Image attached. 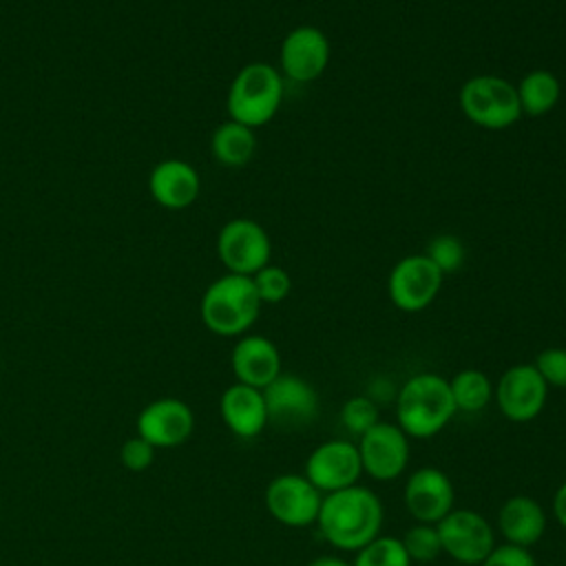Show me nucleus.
I'll return each instance as SVG.
<instances>
[{
  "label": "nucleus",
  "instance_id": "0eeeda50",
  "mask_svg": "<svg viewBox=\"0 0 566 566\" xmlns=\"http://www.w3.org/2000/svg\"><path fill=\"white\" fill-rule=\"evenodd\" d=\"M272 243L261 223L237 217L223 223L217 237V256L230 274L252 276L270 263Z\"/></svg>",
  "mask_w": 566,
  "mask_h": 566
},
{
  "label": "nucleus",
  "instance_id": "f8f14e48",
  "mask_svg": "<svg viewBox=\"0 0 566 566\" xmlns=\"http://www.w3.org/2000/svg\"><path fill=\"white\" fill-rule=\"evenodd\" d=\"M442 279L444 274L429 261V256L409 254L391 268L387 292L398 310L420 312L436 301Z\"/></svg>",
  "mask_w": 566,
  "mask_h": 566
},
{
  "label": "nucleus",
  "instance_id": "2eb2a0df",
  "mask_svg": "<svg viewBox=\"0 0 566 566\" xmlns=\"http://www.w3.org/2000/svg\"><path fill=\"white\" fill-rule=\"evenodd\" d=\"M329 40L318 27H296L292 29L281 44L279 62L287 80L307 84L318 80L329 64Z\"/></svg>",
  "mask_w": 566,
  "mask_h": 566
},
{
  "label": "nucleus",
  "instance_id": "bb28decb",
  "mask_svg": "<svg viewBox=\"0 0 566 566\" xmlns=\"http://www.w3.org/2000/svg\"><path fill=\"white\" fill-rule=\"evenodd\" d=\"M252 283L261 303H281L292 292V279L281 265H263L252 274Z\"/></svg>",
  "mask_w": 566,
  "mask_h": 566
},
{
  "label": "nucleus",
  "instance_id": "4be33fe9",
  "mask_svg": "<svg viewBox=\"0 0 566 566\" xmlns=\"http://www.w3.org/2000/svg\"><path fill=\"white\" fill-rule=\"evenodd\" d=\"M515 91H517L522 113H526L531 117H542V115L551 113L557 106L559 95H562L557 75L546 69H535V71L526 73L520 80V84H515Z\"/></svg>",
  "mask_w": 566,
  "mask_h": 566
},
{
  "label": "nucleus",
  "instance_id": "cd10ccee",
  "mask_svg": "<svg viewBox=\"0 0 566 566\" xmlns=\"http://www.w3.org/2000/svg\"><path fill=\"white\" fill-rule=\"evenodd\" d=\"M424 256H429V261L442 274H449V272H455L464 263V245L453 234H438L427 243Z\"/></svg>",
  "mask_w": 566,
  "mask_h": 566
},
{
  "label": "nucleus",
  "instance_id": "9b49d317",
  "mask_svg": "<svg viewBox=\"0 0 566 566\" xmlns=\"http://www.w3.org/2000/svg\"><path fill=\"white\" fill-rule=\"evenodd\" d=\"M303 475L323 493H336L358 484L363 464L356 442L334 438L314 447L305 460Z\"/></svg>",
  "mask_w": 566,
  "mask_h": 566
},
{
  "label": "nucleus",
  "instance_id": "2f4dec72",
  "mask_svg": "<svg viewBox=\"0 0 566 566\" xmlns=\"http://www.w3.org/2000/svg\"><path fill=\"white\" fill-rule=\"evenodd\" d=\"M551 509H553V515H555L557 524L566 531V480L557 486V491H555V495H553Z\"/></svg>",
  "mask_w": 566,
  "mask_h": 566
},
{
  "label": "nucleus",
  "instance_id": "dca6fc26",
  "mask_svg": "<svg viewBox=\"0 0 566 566\" xmlns=\"http://www.w3.org/2000/svg\"><path fill=\"white\" fill-rule=\"evenodd\" d=\"M195 431V413L179 398H157L137 416V436L155 449H175Z\"/></svg>",
  "mask_w": 566,
  "mask_h": 566
},
{
  "label": "nucleus",
  "instance_id": "393cba45",
  "mask_svg": "<svg viewBox=\"0 0 566 566\" xmlns=\"http://www.w3.org/2000/svg\"><path fill=\"white\" fill-rule=\"evenodd\" d=\"M400 542H402L409 559L418 562V564L433 562L436 557L442 555V544H440V535H438L436 524L416 522L413 526H409L405 531Z\"/></svg>",
  "mask_w": 566,
  "mask_h": 566
},
{
  "label": "nucleus",
  "instance_id": "f03ea898",
  "mask_svg": "<svg viewBox=\"0 0 566 566\" xmlns=\"http://www.w3.org/2000/svg\"><path fill=\"white\" fill-rule=\"evenodd\" d=\"M458 413L449 380L433 371L407 378L396 391V424L416 440L438 436Z\"/></svg>",
  "mask_w": 566,
  "mask_h": 566
},
{
  "label": "nucleus",
  "instance_id": "c756f323",
  "mask_svg": "<svg viewBox=\"0 0 566 566\" xmlns=\"http://www.w3.org/2000/svg\"><path fill=\"white\" fill-rule=\"evenodd\" d=\"M155 447L148 442V440H144L142 436H133V438H128L124 444H122V449H119V460H122V464L128 469V471H146L150 464H153V460H155Z\"/></svg>",
  "mask_w": 566,
  "mask_h": 566
},
{
  "label": "nucleus",
  "instance_id": "9d476101",
  "mask_svg": "<svg viewBox=\"0 0 566 566\" xmlns=\"http://www.w3.org/2000/svg\"><path fill=\"white\" fill-rule=\"evenodd\" d=\"M409 436L396 424L380 420L356 442L363 473L376 482H394L409 464Z\"/></svg>",
  "mask_w": 566,
  "mask_h": 566
},
{
  "label": "nucleus",
  "instance_id": "5701e85b",
  "mask_svg": "<svg viewBox=\"0 0 566 566\" xmlns=\"http://www.w3.org/2000/svg\"><path fill=\"white\" fill-rule=\"evenodd\" d=\"M449 387L455 409L464 413H478L493 400V382L480 369H460Z\"/></svg>",
  "mask_w": 566,
  "mask_h": 566
},
{
  "label": "nucleus",
  "instance_id": "aec40b11",
  "mask_svg": "<svg viewBox=\"0 0 566 566\" xmlns=\"http://www.w3.org/2000/svg\"><path fill=\"white\" fill-rule=\"evenodd\" d=\"M497 533L504 544L531 548L546 533V511L531 495H511L497 511Z\"/></svg>",
  "mask_w": 566,
  "mask_h": 566
},
{
  "label": "nucleus",
  "instance_id": "7c9ffc66",
  "mask_svg": "<svg viewBox=\"0 0 566 566\" xmlns=\"http://www.w3.org/2000/svg\"><path fill=\"white\" fill-rule=\"evenodd\" d=\"M480 566H537V559L528 548L513 544H495Z\"/></svg>",
  "mask_w": 566,
  "mask_h": 566
},
{
  "label": "nucleus",
  "instance_id": "20e7f679",
  "mask_svg": "<svg viewBox=\"0 0 566 566\" xmlns=\"http://www.w3.org/2000/svg\"><path fill=\"white\" fill-rule=\"evenodd\" d=\"M283 102V77L268 62H250L234 75L226 108L230 119L259 128L268 124Z\"/></svg>",
  "mask_w": 566,
  "mask_h": 566
},
{
  "label": "nucleus",
  "instance_id": "39448f33",
  "mask_svg": "<svg viewBox=\"0 0 566 566\" xmlns=\"http://www.w3.org/2000/svg\"><path fill=\"white\" fill-rule=\"evenodd\" d=\"M460 108L469 122L489 130L513 126L522 117L515 84L500 75H473L460 88Z\"/></svg>",
  "mask_w": 566,
  "mask_h": 566
},
{
  "label": "nucleus",
  "instance_id": "f3484780",
  "mask_svg": "<svg viewBox=\"0 0 566 566\" xmlns=\"http://www.w3.org/2000/svg\"><path fill=\"white\" fill-rule=\"evenodd\" d=\"M201 190L199 172L184 159H164L148 175V192L153 201L166 210L190 208Z\"/></svg>",
  "mask_w": 566,
  "mask_h": 566
},
{
  "label": "nucleus",
  "instance_id": "4468645a",
  "mask_svg": "<svg viewBox=\"0 0 566 566\" xmlns=\"http://www.w3.org/2000/svg\"><path fill=\"white\" fill-rule=\"evenodd\" d=\"M263 391L268 418L281 427H305L318 416L316 389L296 374H279Z\"/></svg>",
  "mask_w": 566,
  "mask_h": 566
},
{
  "label": "nucleus",
  "instance_id": "7ed1b4c3",
  "mask_svg": "<svg viewBox=\"0 0 566 566\" xmlns=\"http://www.w3.org/2000/svg\"><path fill=\"white\" fill-rule=\"evenodd\" d=\"M261 305L252 276L228 272L206 287L199 314L212 334L243 336L256 323Z\"/></svg>",
  "mask_w": 566,
  "mask_h": 566
},
{
  "label": "nucleus",
  "instance_id": "c85d7f7f",
  "mask_svg": "<svg viewBox=\"0 0 566 566\" xmlns=\"http://www.w3.org/2000/svg\"><path fill=\"white\" fill-rule=\"evenodd\" d=\"M535 369L544 378V382L555 389H566V349L564 347H546L542 349L535 360Z\"/></svg>",
  "mask_w": 566,
  "mask_h": 566
},
{
  "label": "nucleus",
  "instance_id": "f257e3e1",
  "mask_svg": "<svg viewBox=\"0 0 566 566\" xmlns=\"http://www.w3.org/2000/svg\"><path fill=\"white\" fill-rule=\"evenodd\" d=\"M385 509L376 491L363 484L323 495L316 517L321 537L336 551L356 553L380 535Z\"/></svg>",
  "mask_w": 566,
  "mask_h": 566
},
{
  "label": "nucleus",
  "instance_id": "1a4fd4ad",
  "mask_svg": "<svg viewBox=\"0 0 566 566\" xmlns=\"http://www.w3.org/2000/svg\"><path fill=\"white\" fill-rule=\"evenodd\" d=\"M548 398V385L539 376L533 363H520L509 367L493 385V400L497 411L511 422L535 420Z\"/></svg>",
  "mask_w": 566,
  "mask_h": 566
},
{
  "label": "nucleus",
  "instance_id": "a878e982",
  "mask_svg": "<svg viewBox=\"0 0 566 566\" xmlns=\"http://www.w3.org/2000/svg\"><path fill=\"white\" fill-rule=\"evenodd\" d=\"M340 422L352 436L360 438L380 422V405L374 402L369 396H352L340 407Z\"/></svg>",
  "mask_w": 566,
  "mask_h": 566
},
{
  "label": "nucleus",
  "instance_id": "a211bd4d",
  "mask_svg": "<svg viewBox=\"0 0 566 566\" xmlns=\"http://www.w3.org/2000/svg\"><path fill=\"white\" fill-rule=\"evenodd\" d=\"M230 367L237 382L256 389H265L283 371L279 347L261 334H248L234 343Z\"/></svg>",
  "mask_w": 566,
  "mask_h": 566
},
{
  "label": "nucleus",
  "instance_id": "473e14b6",
  "mask_svg": "<svg viewBox=\"0 0 566 566\" xmlns=\"http://www.w3.org/2000/svg\"><path fill=\"white\" fill-rule=\"evenodd\" d=\"M307 566H352V562H347L338 555H321V557H314Z\"/></svg>",
  "mask_w": 566,
  "mask_h": 566
},
{
  "label": "nucleus",
  "instance_id": "6e6552de",
  "mask_svg": "<svg viewBox=\"0 0 566 566\" xmlns=\"http://www.w3.org/2000/svg\"><path fill=\"white\" fill-rule=\"evenodd\" d=\"M263 502L279 524L305 528L316 524L323 493L303 473H281L268 482Z\"/></svg>",
  "mask_w": 566,
  "mask_h": 566
},
{
  "label": "nucleus",
  "instance_id": "ddd939ff",
  "mask_svg": "<svg viewBox=\"0 0 566 566\" xmlns=\"http://www.w3.org/2000/svg\"><path fill=\"white\" fill-rule=\"evenodd\" d=\"M402 502L416 522L438 524L455 509V489L442 469L420 467L405 480Z\"/></svg>",
  "mask_w": 566,
  "mask_h": 566
},
{
  "label": "nucleus",
  "instance_id": "412c9836",
  "mask_svg": "<svg viewBox=\"0 0 566 566\" xmlns=\"http://www.w3.org/2000/svg\"><path fill=\"white\" fill-rule=\"evenodd\" d=\"M256 150V135L254 128L239 124L234 119H226L219 124L210 137V153L212 157L228 168L245 166Z\"/></svg>",
  "mask_w": 566,
  "mask_h": 566
},
{
  "label": "nucleus",
  "instance_id": "6ab92c4d",
  "mask_svg": "<svg viewBox=\"0 0 566 566\" xmlns=\"http://www.w3.org/2000/svg\"><path fill=\"white\" fill-rule=\"evenodd\" d=\"M219 413L223 424L237 438H256L270 422L263 391L243 382H232L219 398Z\"/></svg>",
  "mask_w": 566,
  "mask_h": 566
},
{
  "label": "nucleus",
  "instance_id": "423d86ee",
  "mask_svg": "<svg viewBox=\"0 0 566 566\" xmlns=\"http://www.w3.org/2000/svg\"><path fill=\"white\" fill-rule=\"evenodd\" d=\"M442 553L462 566H480L495 548V531L473 509H453L438 524Z\"/></svg>",
  "mask_w": 566,
  "mask_h": 566
},
{
  "label": "nucleus",
  "instance_id": "b1692460",
  "mask_svg": "<svg viewBox=\"0 0 566 566\" xmlns=\"http://www.w3.org/2000/svg\"><path fill=\"white\" fill-rule=\"evenodd\" d=\"M400 537L394 535H378L371 542H367L360 551H356V557L352 566H411Z\"/></svg>",
  "mask_w": 566,
  "mask_h": 566
}]
</instances>
